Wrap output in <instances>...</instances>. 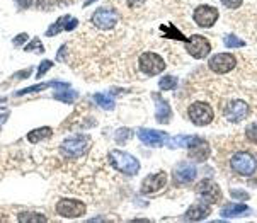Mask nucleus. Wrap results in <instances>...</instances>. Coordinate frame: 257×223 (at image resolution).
Returning a JSON list of instances; mask_svg holds the SVG:
<instances>
[{
    "instance_id": "obj_1",
    "label": "nucleus",
    "mask_w": 257,
    "mask_h": 223,
    "mask_svg": "<svg viewBox=\"0 0 257 223\" xmlns=\"http://www.w3.org/2000/svg\"><path fill=\"white\" fill-rule=\"evenodd\" d=\"M109 162L116 171H120L125 176H135L140 171V160L135 155L123 152V150H111Z\"/></svg>"
},
{
    "instance_id": "obj_2",
    "label": "nucleus",
    "mask_w": 257,
    "mask_h": 223,
    "mask_svg": "<svg viewBox=\"0 0 257 223\" xmlns=\"http://www.w3.org/2000/svg\"><path fill=\"white\" fill-rule=\"evenodd\" d=\"M90 148V136L87 134H79V136L68 138V140L61 141L60 150L67 159H79V157L86 155Z\"/></svg>"
},
{
    "instance_id": "obj_3",
    "label": "nucleus",
    "mask_w": 257,
    "mask_h": 223,
    "mask_svg": "<svg viewBox=\"0 0 257 223\" xmlns=\"http://www.w3.org/2000/svg\"><path fill=\"white\" fill-rule=\"evenodd\" d=\"M230 167L233 172L244 178H251L257 172V160L252 153L249 152H237L230 159Z\"/></svg>"
},
{
    "instance_id": "obj_4",
    "label": "nucleus",
    "mask_w": 257,
    "mask_h": 223,
    "mask_svg": "<svg viewBox=\"0 0 257 223\" xmlns=\"http://www.w3.org/2000/svg\"><path fill=\"white\" fill-rule=\"evenodd\" d=\"M138 67H140V70L143 72L145 75L155 77L166 70V61H164V58L160 55H157V53L147 51L140 55V58H138Z\"/></svg>"
},
{
    "instance_id": "obj_5",
    "label": "nucleus",
    "mask_w": 257,
    "mask_h": 223,
    "mask_svg": "<svg viewBox=\"0 0 257 223\" xmlns=\"http://www.w3.org/2000/svg\"><path fill=\"white\" fill-rule=\"evenodd\" d=\"M187 114H189V119L193 125L196 126H206L213 121L214 113L213 107L208 104V102H193L187 109Z\"/></svg>"
},
{
    "instance_id": "obj_6",
    "label": "nucleus",
    "mask_w": 257,
    "mask_h": 223,
    "mask_svg": "<svg viewBox=\"0 0 257 223\" xmlns=\"http://www.w3.org/2000/svg\"><path fill=\"white\" fill-rule=\"evenodd\" d=\"M90 21L97 29L107 31L113 29L120 22V14H118V10L111 9V7H101V9H97L92 14Z\"/></svg>"
},
{
    "instance_id": "obj_7",
    "label": "nucleus",
    "mask_w": 257,
    "mask_h": 223,
    "mask_svg": "<svg viewBox=\"0 0 257 223\" xmlns=\"http://www.w3.org/2000/svg\"><path fill=\"white\" fill-rule=\"evenodd\" d=\"M186 51L189 53L193 58L203 60L212 53V43L208 41V38L201 36V34H193V36L186 41Z\"/></svg>"
},
{
    "instance_id": "obj_8",
    "label": "nucleus",
    "mask_w": 257,
    "mask_h": 223,
    "mask_svg": "<svg viewBox=\"0 0 257 223\" xmlns=\"http://www.w3.org/2000/svg\"><path fill=\"white\" fill-rule=\"evenodd\" d=\"M218 17H220V12L216 10V7L208 5V3H203V5L196 7V10L193 12V21L203 29L213 28L216 24Z\"/></svg>"
},
{
    "instance_id": "obj_9",
    "label": "nucleus",
    "mask_w": 257,
    "mask_h": 223,
    "mask_svg": "<svg viewBox=\"0 0 257 223\" xmlns=\"http://www.w3.org/2000/svg\"><path fill=\"white\" fill-rule=\"evenodd\" d=\"M196 194L198 198H201V201H206L210 205H214V203L221 201V189L214 180L212 179H205L196 186Z\"/></svg>"
},
{
    "instance_id": "obj_10",
    "label": "nucleus",
    "mask_w": 257,
    "mask_h": 223,
    "mask_svg": "<svg viewBox=\"0 0 257 223\" xmlns=\"http://www.w3.org/2000/svg\"><path fill=\"white\" fill-rule=\"evenodd\" d=\"M237 65V60L232 53H216L213 55L208 61V67L210 70L214 72L218 75H225L228 72H232Z\"/></svg>"
},
{
    "instance_id": "obj_11",
    "label": "nucleus",
    "mask_w": 257,
    "mask_h": 223,
    "mask_svg": "<svg viewBox=\"0 0 257 223\" xmlns=\"http://www.w3.org/2000/svg\"><path fill=\"white\" fill-rule=\"evenodd\" d=\"M87 211V206L79 199H60L56 203V213L63 218H80Z\"/></svg>"
},
{
    "instance_id": "obj_12",
    "label": "nucleus",
    "mask_w": 257,
    "mask_h": 223,
    "mask_svg": "<svg viewBox=\"0 0 257 223\" xmlns=\"http://www.w3.org/2000/svg\"><path fill=\"white\" fill-rule=\"evenodd\" d=\"M172 178H174V184H177V186L191 184L194 179L198 178L196 165L187 162V160H182V162H179L174 167V171H172Z\"/></svg>"
},
{
    "instance_id": "obj_13",
    "label": "nucleus",
    "mask_w": 257,
    "mask_h": 223,
    "mask_svg": "<svg viewBox=\"0 0 257 223\" xmlns=\"http://www.w3.org/2000/svg\"><path fill=\"white\" fill-rule=\"evenodd\" d=\"M136 136L140 138L141 143L153 148L164 147L169 141V138H171L166 132H159V130H150V128H140L136 132Z\"/></svg>"
},
{
    "instance_id": "obj_14",
    "label": "nucleus",
    "mask_w": 257,
    "mask_h": 223,
    "mask_svg": "<svg viewBox=\"0 0 257 223\" xmlns=\"http://www.w3.org/2000/svg\"><path fill=\"white\" fill-rule=\"evenodd\" d=\"M187 152H189V159H193L194 162H205L212 155V147L201 136H193L189 147H187Z\"/></svg>"
},
{
    "instance_id": "obj_15",
    "label": "nucleus",
    "mask_w": 257,
    "mask_h": 223,
    "mask_svg": "<svg viewBox=\"0 0 257 223\" xmlns=\"http://www.w3.org/2000/svg\"><path fill=\"white\" fill-rule=\"evenodd\" d=\"M167 184V174L166 172H155V174H150L143 179L141 182V193L143 194H153L157 191L164 189Z\"/></svg>"
},
{
    "instance_id": "obj_16",
    "label": "nucleus",
    "mask_w": 257,
    "mask_h": 223,
    "mask_svg": "<svg viewBox=\"0 0 257 223\" xmlns=\"http://www.w3.org/2000/svg\"><path fill=\"white\" fill-rule=\"evenodd\" d=\"M223 113H225V118H227L230 123H240L242 119L249 116V106L247 102L237 99V101L228 102V106L225 107Z\"/></svg>"
},
{
    "instance_id": "obj_17",
    "label": "nucleus",
    "mask_w": 257,
    "mask_h": 223,
    "mask_svg": "<svg viewBox=\"0 0 257 223\" xmlns=\"http://www.w3.org/2000/svg\"><path fill=\"white\" fill-rule=\"evenodd\" d=\"M210 215H212V205L206 201H198L187 208V211L184 213V220L201 222V220H206Z\"/></svg>"
},
{
    "instance_id": "obj_18",
    "label": "nucleus",
    "mask_w": 257,
    "mask_h": 223,
    "mask_svg": "<svg viewBox=\"0 0 257 223\" xmlns=\"http://www.w3.org/2000/svg\"><path fill=\"white\" fill-rule=\"evenodd\" d=\"M152 99L155 101V119L160 125H169L172 119V109L169 102L160 94H153Z\"/></svg>"
},
{
    "instance_id": "obj_19",
    "label": "nucleus",
    "mask_w": 257,
    "mask_h": 223,
    "mask_svg": "<svg viewBox=\"0 0 257 223\" xmlns=\"http://www.w3.org/2000/svg\"><path fill=\"white\" fill-rule=\"evenodd\" d=\"M251 208L244 203H230V205L223 206L220 211L221 218H235V217H247L251 213Z\"/></svg>"
},
{
    "instance_id": "obj_20",
    "label": "nucleus",
    "mask_w": 257,
    "mask_h": 223,
    "mask_svg": "<svg viewBox=\"0 0 257 223\" xmlns=\"http://www.w3.org/2000/svg\"><path fill=\"white\" fill-rule=\"evenodd\" d=\"M53 134V130L49 126H43V128L33 130V132L28 133V141L31 143H38V141L44 140V138H49Z\"/></svg>"
},
{
    "instance_id": "obj_21",
    "label": "nucleus",
    "mask_w": 257,
    "mask_h": 223,
    "mask_svg": "<svg viewBox=\"0 0 257 223\" xmlns=\"http://www.w3.org/2000/svg\"><path fill=\"white\" fill-rule=\"evenodd\" d=\"M94 101L97 102V106H101L102 109H107V111H113L116 102L111 95L107 94H94Z\"/></svg>"
},
{
    "instance_id": "obj_22",
    "label": "nucleus",
    "mask_w": 257,
    "mask_h": 223,
    "mask_svg": "<svg viewBox=\"0 0 257 223\" xmlns=\"http://www.w3.org/2000/svg\"><path fill=\"white\" fill-rule=\"evenodd\" d=\"M77 97H79V94H77L75 90H72L70 87L61 89L55 94V99H58V101H61V102H67V104H72Z\"/></svg>"
},
{
    "instance_id": "obj_23",
    "label": "nucleus",
    "mask_w": 257,
    "mask_h": 223,
    "mask_svg": "<svg viewBox=\"0 0 257 223\" xmlns=\"http://www.w3.org/2000/svg\"><path fill=\"white\" fill-rule=\"evenodd\" d=\"M72 15H61L58 21H56L51 28L46 31V36H55V34H58L60 31H65V28H67V22H68V19Z\"/></svg>"
},
{
    "instance_id": "obj_24",
    "label": "nucleus",
    "mask_w": 257,
    "mask_h": 223,
    "mask_svg": "<svg viewBox=\"0 0 257 223\" xmlns=\"http://www.w3.org/2000/svg\"><path fill=\"white\" fill-rule=\"evenodd\" d=\"M191 140H193V136H187V134H179V136L175 138H169L167 145L171 148H179V147H189Z\"/></svg>"
},
{
    "instance_id": "obj_25",
    "label": "nucleus",
    "mask_w": 257,
    "mask_h": 223,
    "mask_svg": "<svg viewBox=\"0 0 257 223\" xmlns=\"http://www.w3.org/2000/svg\"><path fill=\"white\" fill-rule=\"evenodd\" d=\"M17 220L21 223H40V222H48L46 217L40 213H19Z\"/></svg>"
},
{
    "instance_id": "obj_26",
    "label": "nucleus",
    "mask_w": 257,
    "mask_h": 223,
    "mask_svg": "<svg viewBox=\"0 0 257 223\" xmlns=\"http://www.w3.org/2000/svg\"><path fill=\"white\" fill-rule=\"evenodd\" d=\"M223 43H225V46H227L228 49L244 48V46H245V41L240 40V38H237L235 34H227V36L223 38Z\"/></svg>"
},
{
    "instance_id": "obj_27",
    "label": "nucleus",
    "mask_w": 257,
    "mask_h": 223,
    "mask_svg": "<svg viewBox=\"0 0 257 223\" xmlns=\"http://www.w3.org/2000/svg\"><path fill=\"white\" fill-rule=\"evenodd\" d=\"M159 87L162 90H174L177 87V79L172 75H164L162 79L159 80Z\"/></svg>"
},
{
    "instance_id": "obj_28",
    "label": "nucleus",
    "mask_w": 257,
    "mask_h": 223,
    "mask_svg": "<svg viewBox=\"0 0 257 223\" xmlns=\"http://www.w3.org/2000/svg\"><path fill=\"white\" fill-rule=\"evenodd\" d=\"M46 87H51V84H36V86H31V87H26V89H22V90H19V92H15V95H26V94H34V92H41V90H44Z\"/></svg>"
},
{
    "instance_id": "obj_29",
    "label": "nucleus",
    "mask_w": 257,
    "mask_h": 223,
    "mask_svg": "<svg viewBox=\"0 0 257 223\" xmlns=\"http://www.w3.org/2000/svg\"><path fill=\"white\" fill-rule=\"evenodd\" d=\"M162 31L166 33L167 38H172V40H179V41H187V38H184L174 26H167V28H162Z\"/></svg>"
},
{
    "instance_id": "obj_30",
    "label": "nucleus",
    "mask_w": 257,
    "mask_h": 223,
    "mask_svg": "<svg viewBox=\"0 0 257 223\" xmlns=\"http://www.w3.org/2000/svg\"><path fill=\"white\" fill-rule=\"evenodd\" d=\"M133 136V133H131V130H128V128H121V130H118L116 132V143H126V141L129 140V138Z\"/></svg>"
},
{
    "instance_id": "obj_31",
    "label": "nucleus",
    "mask_w": 257,
    "mask_h": 223,
    "mask_svg": "<svg viewBox=\"0 0 257 223\" xmlns=\"http://www.w3.org/2000/svg\"><path fill=\"white\" fill-rule=\"evenodd\" d=\"M245 136H247L249 141H252V143L257 145V121L251 123V125L245 128Z\"/></svg>"
},
{
    "instance_id": "obj_32",
    "label": "nucleus",
    "mask_w": 257,
    "mask_h": 223,
    "mask_svg": "<svg viewBox=\"0 0 257 223\" xmlns=\"http://www.w3.org/2000/svg\"><path fill=\"white\" fill-rule=\"evenodd\" d=\"M33 49H38L40 53H44V46L40 40H38V38H34L29 45H24V51H33Z\"/></svg>"
},
{
    "instance_id": "obj_33",
    "label": "nucleus",
    "mask_w": 257,
    "mask_h": 223,
    "mask_svg": "<svg viewBox=\"0 0 257 223\" xmlns=\"http://www.w3.org/2000/svg\"><path fill=\"white\" fill-rule=\"evenodd\" d=\"M53 67V61H49V60H43L41 61V65H40V68H38V79H41V77H44L46 72L49 70V68Z\"/></svg>"
},
{
    "instance_id": "obj_34",
    "label": "nucleus",
    "mask_w": 257,
    "mask_h": 223,
    "mask_svg": "<svg viewBox=\"0 0 257 223\" xmlns=\"http://www.w3.org/2000/svg\"><path fill=\"white\" fill-rule=\"evenodd\" d=\"M230 196H232L233 199H240V201H247L249 198H251V194L245 193V191H239V189H230Z\"/></svg>"
},
{
    "instance_id": "obj_35",
    "label": "nucleus",
    "mask_w": 257,
    "mask_h": 223,
    "mask_svg": "<svg viewBox=\"0 0 257 223\" xmlns=\"http://www.w3.org/2000/svg\"><path fill=\"white\" fill-rule=\"evenodd\" d=\"M220 2L223 3V5L227 7V9H230V10H235V9H239V7L242 5L244 0H220Z\"/></svg>"
},
{
    "instance_id": "obj_36",
    "label": "nucleus",
    "mask_w": 257,
    "mask_h": 223,
    "mask_svg": "<svg viewBox=\"0 0 257 223\" xmlns=\"http://www.w3.org/2000/svg\"><path fill=\"white\" fill-rule=\"evenodd\" d=\"M31 68H26V70H21V72H17V74H14L12 75V79H15V80H24V79H28V77L31 75Z\"/></svg>"
},
{
    "instance_id": "obj_37",
    "label": "nucleus",
    "mask_w": 257,
    "mask_h": 223,
    "mask_svg": "<svg viewBox=\"0 0 257 223\" xmlns=\"http://www.w3.org/2000/svg\"><path fill=\"white\" fill-rule=\"evenodd\" d=\"M28 34L26 33H21V34H17V36H15V40H14V46H21L22 43H26V41H28Z\"/></svg>"
},
{
    "instance_id": "obj_38",
    "label": "nucleus",
    "mask_w": 257,
    "mask_h": 223,
    "mask_svg": "<svg viewBox=\"0 0 257 223\" xmlns=\"http://www.w3.org/2000/svg\"><path fill=\"white\" fill-rule=\"evenodd\" d=\"M15 3L19 5V9H28L33 3V0H15Z\"/></svg>"
},
{
    "instance_id": "obj_39",
    "label": "nucleus",
    "mask_w": 257,
    "mask_h": 223,
    "mask_svg": "<svg viewBox=\"0 0 257 223\" xmlns=\"http://www.w3.org/2000/svg\"><path fill=\"white\" fill-rule=\"evenodd\" d=\"M7 116H9V109H0V123H5Z\"/></svg>"
},
{
    "instance_id": "obj_40",
    "label": "nucleus",
    "mask_w": 257,
    "mask_h": 223,
    "mask_svg": "<svg viewBox=\"0 0 257 223\" xmlns=\"http://www.w3.org/2000/svg\"><path fill=\"white\" fill-rule=\"evenodd\" d=\"M65 49H67V46H61V48H60V53H58V56H56V58H58L60 61L63 60V51H65Z\"/></svg>"
}]
</instances>
